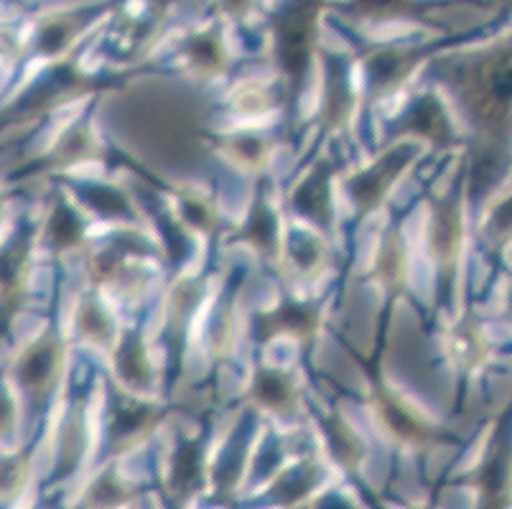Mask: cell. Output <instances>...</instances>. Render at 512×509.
<instances>
[{"instance_id":"8","label":"cell","mask_w":512,"mask_h":509,"mask_svg":"<svg viewBox=\"0 0 512 509\" xmlns=\"http://www.w3.org/2000/svg\"><path fill=\"white\" fill-rule=\"evenodd\" d=\"M316 324V308L304 306V303H283L278 311L260 319V339H268L273 334H299L306 336Z\"/></svg>"},{"instance_id":"3","label":"cell","mask_w":512,"mask_h":509,"mask_svg":"<svg viewBox=\"0 0 512 509\" xmlns=\"http://www.w3.org/2000/svg\"><path fill=\"white\" fill-rule=\"evenodd\" d=\"M408 161H411V151L398 148V151L388 153L380 163H375L370 171H362L360 176H355L349 189H352L357 207L372 209L383 202V196L388 194L390 184H393L395 176L400 174V168L406 166Z\"/></svg>"},{"instance_id":"25","label":"cell","mask_w":512,"mask_h":509,"mask_svg":"<svg viewBox=\"0 0 512 509\" xmlns=\"http://www.w3.org/2000/svg\"><path fill=\"white\" fill-rule=\"evenodd\" d=\"M434 240L441 242V255H454L459 245V219L454 212H441L439 222L434 227Z\"/></svg>"},{"instance_id":"4","label":"cell","mask_w":512,"mask_h":509,"mask_svg":"<svg viewBox=\"0 0 512 509\" xmlns=\"http://www.w3.org/2000/svg\"><path fill=\"white\" fill-rule=\"evenodd\" d=\"M97 16V8L90 11H69V13H54V16L44 18L36 28V51L44 56H54L59 51L67 49L77 34L85 26H90L92 18Z\"/></svg>"},{"instance_id":"24","label":"cell","mask_w":512,"mask_h":509,"mask_svg":"<svg viewBox=\"0 0 512 509\" xmlns=\"http://www.w3.org/2000/svg\"><path fill=\"white\" fill-rule=\"evenodd\" d=\"M329 438H332V446L334 451H337L339 461H347V464H355L357 456H360V443H357V438L352 436V433L347 431V426H342V423H329Z\"/></svg>"},{"instance_id":"26","label":"cell","mask_w":512,"mask_h":509,"mask_svg":"<svg viewBox=\"0 0 512 509\" xmlns=\"http://www.w3.org/2000/svg\"><path fill=\"white\" fill-rule=\"evenodd\" d=\"M291 255L293 263H296V268H299L301 273H311L321 260V250L314 240H299Z\"/></svg>"},{"instance_id":"32","label":"cell","mask_w":512,"mask_h":509,"mask_svg":"<svg viewBox=\"0 0 512 509\" xmlns=\"http://www.w3.org/2000/svg\"><path fill=\"white\" fill-rule=\"evenodd\" d=\"M3 212H6V204H3V196H0V219H3Z\"/></svg>"},{"instance_id":"14","label":"cell","mask_w":512,"mask_h":509,"mask_svg":"<svg viewBox=\"0 0 512 509\" xmlns=\"http://www.w3.org/2000/svg\"><path fill=\"white\" fill-rule=\"evenodd\" d=\"M202 479V443L181 441L174 454V484L181 492L194 489Z\"/></svg>"},{"instance_id":"16","label":"cell","mask_w":512,"mask_h":509,"mask_svg":"<svg viewBox=\"0 0 512 509\" xmlns=\"http://www.w3.org/2000/svg\"><path fill=\"white\" fill-rule=\"evenodd\" d=\"M26 258H29L26 240H13L11 245L0 250V291L6 296H16L18 283L26 270Z\"/></svg>"},{"instance_id":"17","label":"cell","mask_w":512,"mask_h":509,"mask_svg":"<svg viewBox=\"0 0 512 509\" xmlns=\"http://www.w3.org/2000/svg\"><path fill=\"white\" fill-rule=\"evenodd\" d=\"M352 107V95H349L347 74L339 59H329V82H327V115L329 123H339L349 115Z\"/></svg>"},{"instance_id":"6","label":"cell","mask_w":512,"mask_h":509,"mask_svg":"<svg viewBox=\"0 0 512 509\" xmlns=\"http://www.w3.org/2000/svg\"><path fill=\"white\" fill-rule=\"evenodd\" d=\"M156 410L143 403H120L110 415V441L120 448H128L141 441L151 431Z\"/></svg>"},{"instance_id":"12","label":"cell","mask_w":512,"mask_h":509,"mask_svg":"<svg viewBox=\"0 0 512 509\" xmlns=\"http://www.w3.org/2000/svg\"><path fill=\"white\" fill-rule=\"evenodd\" d=\"M46 232H49L51 245L57 250H69V247L79 245V240H82V222H79L77 212L67 202H57V207L51 209Z\"/></svg>"},{"instance_id":"2","label":"cell","mask_w":512,"mask_h":509,"mask_svg":"<svg viewBox=\"0 0 512 509\" xmlns=\"http://www.w3.org/2000/svg\"><path fill=\"white\" fill-rule=\"evenodd\" d=\"M62 364V349L54 336H44L31 344L18 359V382L31 400H46L59 375Z\"/></svg>"},{"instance_id":"11","label":"cell","mask_w":512,"mask_h":509,"mask_svg":"<svg viewBox=\"0 0 512 509\" xmlns=\"http://www.w3.org/2000/svg\"><path fill=\"white\" fill-rule=\"evenodd\" d=\"M408 128L418 135H426L431 140H446L449 135V123H446V115L441 110V105L436 102V97H423L416 107L408 115Z\"/></svg>"},{"instance_id":"7","label":"cell","mask_w":512,"mask_h":509,"mask_svg":"<svg viewBox=\"0 0 512 509\" xmlns=\"http://www.w3.org/2000/svg\"><path fill=\"white\" fill-rule=\"evenodd\" d=\"M293 204L306 219L319 224L329 222V168H316L309 179L301 181V186L293 194Z\"/></svg>"},{"instance_id":"18","label":"cell","mask_w":512,"mask_h":509,"mask_svg":"<svg viewBox=\"0 0 512 509\" xmlns=\"http://www.w3.org/2000/svg\"><path fill=\"white\" fill-rule=\"evenodd\" d=\"M82 202L87 204L90 209H95L97 214H102V217H125L128 219L130 214V204L128 199L123 196V191L113 189V186H85L82 189Z\"/></svg>"},{"instance_id":"5","label":"cell","mask_w":512,"mask_h":509,"mask_svg":"<svg viewBox=\"0 0 512 509\" xmlns=\"http://www.w3.org/2000/svg\"><path fill=\"white\" fill-rule=\"evenodd\" d=\"M418 62L416 51H403V49H380L370 54L367 59V77H370L372 90L385 92L408 77Z\"/></svg>"},{"instance_id":"28","label":"cell","mask_w":512,"mask_h":509,"mask_svg":"<svg viewBox=\"0 0 512 509\" xmlns=\"http://www.w3.org/2000/svg\"><path fill=\"white\" fill-rule=\"evenodd\" d=\"M164 232H166L164 237H166V242H169V250H171V255H174V260L184 258L186 250H189V242H186L184 232H181L176 224H166Z\"/></svg>"},{"instance_id":"1","label":"cell","mask_w":512,"mask_h":509,"mask_svg":"<svg viewBox=\"0 0 512 509\" xmlns=\"http://www.w3.org/2000/svg\"><path fill=\"white\" fill-rule=\"evenodd\" d=\"M327 0H286L273 18V46L281 72L299 87L309 69L319 36V18Z\"/></svg>"},{"instance_id":"31","label":"cell","mask_w":512,"mask_h":509,"mask_svg":"<svg viewBox=\"0 0 512 509\" xmlns=\"http://www.w3.org/2000/svg\"><path fill=\"white\" fill-rule=\"evenodd\" d=\"M184 209H186V217L192 219V222L197 224V227L207 230L209 222H212V214H209L207 207H202V204H194V202H186Z\"/></svg>"},{"instance_id":"27","label":"cell","mask_w":512,"mask_h":509,"mask_svg":"<svg viewBox=\"0 0 512 509\" xmlns=\"http://www.w3.org/2000/svg\"><path fill=\"white\" fill-rule=\"evenodd\" d=\"M16 431V403L8 387L0 382V438H11Z\"/></svg>"},{"instance_id":"19","label":"cell","mask_w":512,"mask_h":509,"mask_svg":"<svg viewBox=\"0 0 512 509\" xmlns=\"http://www.w3.org/2000/svg\"><path fill=\"white\" fill-rule=\"evenodd\" d=\"M245 240L253 242L260 252L271 255L276 250L278 242V222L273 217V212L265 204H258L248 222V230H245Z\"/></svg>"},{"instance_id":"29","label":"cell","mask_w":512,"mask_h":509,"mask_svg":"<svg viewBox=\"0 0 512 509\" xmlns=\"http://www.w3.org/2000/svg\"><path fill=\"white\" fill-rule=\"evenodd\" d=\"M220 8L225 16L242 21V18H248L250 13H253L255 0H220Z\"/></svg>"},{"instance_id":"22","label":"cell","mask_w":512,"mask_h":509,"mask_svg":"<svg viewBox=\"0 0 512 509\" xmlns=\"http://www.w3.org/2000/svg\"><path fill=\"white\" fill-rule=\"evenodd\" d=\"M316 482V474L306 466H299V469L288 471L286 476H281V482L276 487V497L281 502H293V499H301Z\"/></svg>"},{"instance_id":"33","label":"cell","mask_w":512,"mask_h":509,"mask_svg":"<svg viewBox=\"0 0 512 509\" xmlns=\"http://www.w3.org/2000/svg\"><path fill=\"white\" fill-rule=\"evenodd\" d=\"M502 3H507V0H502Z\"/></svg>"},{"instance_id":"21","label":"cell","mask_w":512,"mask_h":509,"mask_svg":"<svg viewBox=\"0 0 512 509\" xmlns=\"http://www.w3.org/2000/svg\"><path fill=\"white\" fill-rule=\"evenodd\" d=\"M383 420L388 423L390 431H393L398 438H403V441H421V436H423L421 423H418L416 418H411V415L400 408V405L385 403L383 405Z\"/></svg>"},{"instance_id":"20","label":"cell","mask_w":512,"mask_h":509,"mask_svg":"<svg viewBox=\"0 0 512 509\" xmlns=\"http://www.w3.org/2000/svg\"><path fill=\"white\" fill-rule=\"evenodd\" d=\"M79 331L95 344H107L113 339V321L105 314V308L100 303H95L92 298H87L79 308Z\"/></svg>"},{"instance_id":"10","label":"cell","mask_w":512,"mask_h":509,"mask_svg":"<svg viewBox=\"0 0 512 509\" xmlns=\"http://www.w3.org/2000/svg\"><path fill=\"white\" fill-rule=\"evenodd\" d=\"M255 398L268 410H286L293 403L291 377L278 370H263L255 377Z\"/></svg>"},{"instance_id":"30","label":"cell","mask_w":512,"mask_h":509,"mask_svg":"<svg viewBox=\"0 0 512 509\" xmlns=\"http://www.w3.org/2000/svg\"><path fill=\"white\" fill-rule=\"evenodd\" d=\"M237 151H240V158H245L248 163L260 161V156L265 153V146L255 138H242L237 140Z\"/></svg>"},{"instance_id":"23","label":"cell","mask_w":512,"mask_h":509,"mask_svg":"<svg viewBox=\"0 0 512 509\" xmlns=\"http://www.w3.org/2000/svg\"><path fill=\"white\" fill-rule=\"evenodd\" d=\"M26 482V464L18 456H3L0 459V497L8 499L21 492Z\"/></svg>"},{"instance_id":"15","label":"cell","mask_w":512,"mask_h":509,"mask_svg":"<svg viewBox=\"0 0 512 509\" xmlns=\"http://www.w3.org/2000/svg\"><path fill=\"white\" fill-rule=\"evenodd\" d=\"M349 11L360 18H413L423 11L418 0H349Z\"/></svg>"},{"instance_id":"9","label":"cell","mask_w":512,"mask_h":509,"mask_svg":"<svg viewBox=\"0 0 512 509\" xmlns=\"http://www.w3.org/2000/svg\"><path fill=\"white\" fill-rule=\"evenodd\" d=\"M186 62L199 72H220L225 67V46L212 31H199L186 41Z\"/></svg>"},{"instance_id":"13","label":"cell","mask_w":512,"mask_h":509,"mask_svg":"<svg viewBox=\"0 0 512 509\" xmlns=\"http://www.w3.org/2000/svg\"><path fill=\"white\" fill-rule=\"evenodd\" d=\"M118 372L128 385H146L148 377H151V370H148L146 352H143V344L136 334H128L120 344L118 352Z\"/></svg>"}]
</instances>
